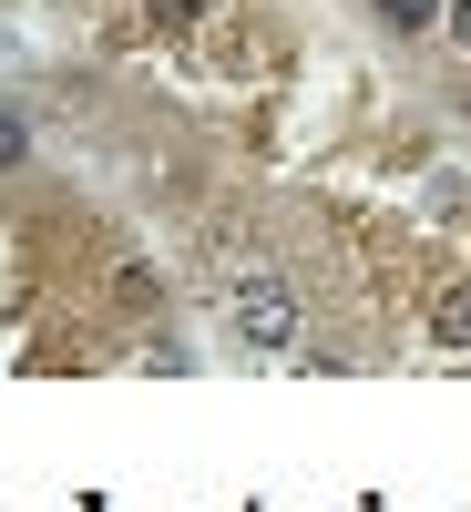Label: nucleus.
<instances>
[{"instance_id": "obj_5", "label": "nucleus", "mask_w": 471, "mask_h": 512, "mask_svg": "<svg viewBox=\"0 0 471 512\" xmlns=\"http://www.w3.org/2000/svg\"><path fill=\"white\" fill-rule=\"evenodd\" d=\"M11 154H21V123H11V113H0V164H11Z\"/></svg>"}, {"instance_id": "obj_4", "label": "nucleus", "mask_w": 471, "mask_h": 512, "mask_svg": "<svg viewBox=\"0 0 471 512\" xmlns=\"http://www.w3.org/2000/svg\"><path fill=\"white\" fill-rule=\"evenodd\" d=\"M379 11H400V21H431V11H441V0H379Z\"/></svg>"}, {"instance_id": "obj_3", "label": "nucleus", "mask_w": 471, "mask_h": 512, "mask_svg": "<svg viewBox=\"0 0 471 512\" xmlns=\"http://www.w3.org/2000/svg\"><path fill=\"white\" fill-rule=\"evenodd\" d=\"M441 338H471V287H461L451 308H441Z\"/></svg>"}, {"instance_id": "obj_1", "label": "nucleus", "mask_w": 471, "mask_h": 512, "mask_svg": "<svg viewBox=\"0 0 471 512\" xmlns=\"http://www.w3.org/2000/svg\"><path fill=\"white\" fill-rule=\"evenodd\" d=\"M236 328L256 338V349H287V338H297V297H287V277H246V287H236Z\"/></svg>"}, {"instance_id": "obj_6", "label": "nucleus", "mask_w": 471, "mask_h": 512, "mask_svg": "<svg viewBox=\"0 0 471 512\" xmlns=\"http://www.w3.org/2000/svg\"><path fill=\"white\" fill-rule=\"evenodd\" d=\"M451 31H461V41H471V0H451Z\"/></svg>"}, {"instance_id": "obj_2", "label": "nucleus", "mask_w": 471, "mask_h": 512, "mask_svg": "<svg viewBox=\"0 0 471 512\" xmlns=\"http://www.w3.org/2000/svg\"><path fill=\"white\" fill-rule=\"evenodd\" d=\"M195 11H205V0H144V21H154V31H185Z\"/></svg>"}]
</instances>
